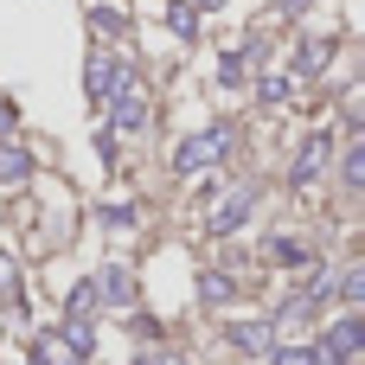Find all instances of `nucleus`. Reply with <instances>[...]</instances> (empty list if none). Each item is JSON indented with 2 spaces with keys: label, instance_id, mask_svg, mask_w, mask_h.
Masks as SVG:
<instances>
[{
  "label": "nucleus",
  "instance_id": "20",
  "mask_svg": "<svg viewBox=\"0 0 365 365\" xmlns=\"http://www.w3.org/2000/svg\"><path fill=\"white\" fill-rule=\"evenodd\" d=\"M186 6H192V13H212V6H225V0H186Z\"/></svg>",
  "mask_w": 365,
  "mask_h": 365
},
{
  "label": "nucleus",
  "instance_id": "17",
  "mask_svg": "<svg viewBox=\"0 0 365 365\" xmlns=\"http://www.w3.org/2000/svg\"><path fill=\"white\" fill-rule=\"evenodd\" d=\"M257 90H263V103H282V96H289V77H263Z\"/></svg>",
  "mask_w": 365,
  "mask_h": 365
},
{
  "label": "nucleus",
  "instance_id": "6",
  "mask_svg": "<svg viewBox=\"0 0 365 365\" xmlns=\"http://www.w3.org/2000/svg\"><path fill=\"white\" fill-rule=\"evenodd\" d=\"M38 365H83V353H77L64 334H45V340H38Z\"/></svg>",
  "mask_w": 365,
  "mask_h": 365
},
{
  "label": "nucleus",
  "instance_id": "19",
  "mask_svg": "<svg viewBox=\"0 0 365 365\" xmlns=\"http://www.w3.org/2000/svg\"><path fill=\"white\" fill-rule=\"evenodd\" d=\"M6 135H13V103L0 96V141H6Z\"/></svg>",
  "mask_w": 365,
  "mask_h": 365
},
{
  "label": "nucleus",
  "instance_id": "1",
  "mask_svg": "<svg viewBox=\"0 0 365 365\" xmlns=\"http://www.w3.org/2000/svg\"><path fill=\"white\" fill-rule=\"evenodd\" d=\"M225 154H231V128L218 122V128L192 135V141H186V148L173 154V167H180V173H199V167H212V160H225Z\"/></svg>",
  "mask_w": 365,
  "mask_h": 365
},
{
  "label": "nucleus",
  "instance_id": "21",
  "mask_svg": "<svg viewBox=\"0 0 365 365\" xmlns=\"http://www.w3.org/2000/svg\"><path fill=\"white\" fill-rule=\"evenodd\" d=\"M148 365H180V359H173V353H167V359H148Z\"/></svg>",
  "mask_w": 365,
  "mask_h": 365
},
{
  "label": "nucleus",
  "instance_id": "16",
  "mask_svg": "<svg viewBox=\"0 0 365 365\" xmlns=\"http://www.w3.org/2000/svg\"><path fill=\"white\" fill-rule=\"evenodd\" d=\"M199 289H205V302H231V276H205Z\"/></svg>",
  "mask_w": 365,
  "mask_h": 365
},
{
  "label": "nucleus",
  "instance_id": "8",
  "mask_svg": "<svg viewBox=\"0 0 365 365\" xmlns=\"http://www.w3.org/2000/svg\"><path fill=\"white\" fill-rule=\"evenodd\" d=\"M327 58H334V45H327V38H308V45L295 51V71H302V77H308V71H327Z\"/></svg>",
  "mask_w": 365,
  "mask_h": 365
},
{
  "label": "nucleus",
  "instance_id": "5",
  "mask_svg": "<svg viewBox=\"0 0 365 365\" xmlns=\"http://www.w3.org/2000/svg\"><path fill=\"white\" fill-rule=\"evenodd\" d=\"M231 346H237V353H257V359H263V353L276 346V327H269V321H244V327H231Z\"/></svg>",
  "mask_w": 365,
  "mask_h": 365
},
{
  "label": "nucleus",
  "instance_id": "9",
  "mask_svg": "<svg viewBox=\"0 0 365 365\" xmlns=\"http://www.w3.org/2000/svg\"><path fill=\"white\" fill-rule=\"evenodd\" d=\"M109 83H115L109 58H103V51H90V103H103V96H109Z\"/></svg>",
  "mask_w": 365,
  "mask_h": 365
},
{
  "label": "nucleus",
  "instance_id": "15",
  "mask_svg": "<svg viewBox=\"0 0 365 365\" xmlns=\"http://www.w3.org/2000/svg\"><path fill=\"white\" fill-rule=\"evenodd\" d=\"M276 263H308V250L295 237H276Z\"/></svg>",
  "mask_w": 365,
  "mask_h": 365
},
{
  "label": "nucleus",
  "instance_id": "2",
  "mask_svg": "<svg viewBox=\"0 0 365 365\" xmlns=\"http://www.w3.org/2000/svg\"><path fill=\"white\" fill-rule=\"evenodd\" d=\"M327 160H334V135H327V128H314V135L302 141L295 167H289V186H295V192H302V186H314V180L327 173Z\"/></svg>",
  "mask_w": 365,
  "mask_h": 365
},
{
  "label": "nucleus",
  "instance_id": "10",
  "mask_svg": "<svg viewBox=\"0 0 365 365\" xmlns=\"http://www.w3.org/2000/svg\"><path fill=\"white\" fill-rule=\"evenodd\" d=\"M167 26H173L180 38H192V32H199V13H192V6L180 0V6H167Z\"/></svg>",
  "mask_w": 365,
  "mask_h": 365
},
{
  "label": "nucleus",
  "instance_id": "4",
  "mask_svg": "<svg viewBox=\"0 0 365 365\" xmlns=\"http://www.w3.org/2000/svg\"><path fill=\"white\" fill-rule=\"evenodd\" d=\"M244 218H250V186H237V192H231V199H225V205L212 212V237H225V231H237Z\"/></svg>",
  "mask_w": 365,
  "mask_h": 365
},
{
  "label": "nucleus",
  "instance_id": "11",
  "mask_svg": "<svg viewBox=\"0 0 365 365\" xmlns=\"http://www.w3.org/2000/svg\"><path fill=\"white\" fill-rule=\"evenodd\" d=\"M96 295H109V302H128V276H122V269H103V276H96Z\"/></svg>",
  "mask_w": 365,
  "mask_h": 365
},
{
  "label": "nucleus",
  "instance_id": "12",
  "mask_svg": "<svg viewBox=\"0 0 365 365\" xmlns=\"http://www.w3.org/2000/svg\"><path fill=\"white\" fill-rule=\"evenodd\" d=\"M90 314H96V282L71 289V321H90Z\"/></svg>",
  "mask_w": 365,
  "mask_h": 365
},
{
  "label": "nucleus",
  "instance_id": "7",
  "mask_svg": "<svg viewBox=\"0 0 365 365\" xmlns=\"http://www.w3.org/2000/svg\"><path fill=\"white\" fill-rule=\"evenodd\" d=\"M26 173H32V154H26V148H13V141H0V180H6V186H19Z\"/></svg>",
  "mask_w": 365,
  "mask_h": 365
},
{
  "label": "nucleus",
  "instance_id": "18",
  "mask_svg": "<svg viewBox=\"0 0 365 365\" xmlns=\"http://www.w3.org/2000/svg\"><path fill=\"white\" fill-rule=\"evenodd\" d=\"M340 295H346V302H365V276H359V269H353V276L340 282Z\"/></svg>",
  "mask_w": 365,
  "mask_h": 365
},
{
  "label": "nucleus",
  "instance_id": "3",
  "mask_svg": "<svg viewBox=\"0 0 365 365\" xmlns=\"http://www.w3.org/2000/svg\"><path fill=\"white\" fill-rule=\"evenodd\" d=\"M148 122V90L135 77H115V128H141Z\"/></svg>",
  "mask_w": 365,
  "mask_h": 365
},
{
  "label": "nucleus",
  "instance_id": "13",
  "mask_svg": "<svg viewBox=\"0 0 365 365\" xmlns=\"http://www.w3.org/2000/svg\"><path fill=\"white\" fill-rule=\"evenodd\" d=\"M269 365H314V346H269Z\"/></svg>",
  "mask_w": 365,
  "mask_h": 365
},
{
  "label": "nucleus",
  "instance_id": "14",
  "mask_svg": "<svg viewBox=\"0 0 365 365\" xmlns=\"http://www.w3.org/2000/svg\"><path fill=\"white\" fill-rule=\"evenodd\" d=\"M346 186H365V148L359 141L346 148Z\"/></svg>",
  "mask_w": 365,
  "mask_h": 365
}]
</instances>
